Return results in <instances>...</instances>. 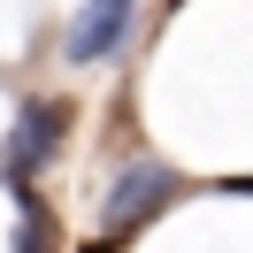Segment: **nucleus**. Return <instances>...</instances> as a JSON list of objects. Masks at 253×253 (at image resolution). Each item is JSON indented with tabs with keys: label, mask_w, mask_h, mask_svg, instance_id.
Wrapping results in <instances>:
<instances>
[{
	"label": "nucleus",
	"mask_w": 253,
	"mask_h": 253,
	"mask_svg": "<svg viewBox=\"0 0 253 253\" xmlns=\"http://www.w3.org/2000/svg\"><path fill=\"white\" fill-rule=\"evenodd\" d=\"M169 200H176V169H161V161H130V169L108 184V200H100V230H108V238H130L138 222H154Z\"/></svg>",
	"instance_id": "f257e3e1"
},
{
	"label": "nucleus",
	"mask_w": 253,
	"mask_h": 253,
	"mask_svg": "<svg viewBox=\"0 0 253 253\" xmlns=\"http://www.w3.org/2000/svg\"><path fill=\"white\" fill-rule=\"evenodd\" d=\"M130 16H138V0H84V16L69 23V46H62V54H69V62H84V69L108 62V54L130 39Z\"/></svg>",
	"instance_id": "f03ea898"
},
{
	"label": "nucleus",
	"mask_w": 253,
	"mask_h": 253,
	"mask_svg": "<svg viewBox=\"0 0 253 253\" xmlns=\"http://www.w3.org/2000/svg\"><path fill=\"white\" fill-rule=\"evenodd\" d=\"M62 130H69V108H62V100H31V108H23V123H16V138H8V154H0V169L23 184V176H31L54 146H62Z\"/></svg>",
	"instance_id": "7ed1b4c3"
},
{
	"label": "nucleus",
	"mask_w": 253,
	"mask_h": 253,
	"mask_svg": "<svg viewBox=\"0 0 253 253\" xmlns=\"http://www.w3.org/2000/svg\"><path fill=\"white\" fill-rule=\"evenodd\" d=\"M46 238H54V215L23 192V246H16V253H46Z\"/></svg>",
	"instance_id": "20e7f679"
},
{
	"label": "nucleus",
	"mask_w": 253,
	"mask_h": 253,
	"mask_svg": "<svg viewBox=\"0 0 253 253\" xmlns=\"http://www.w3.org/2000/svg\"><path fill=\"white\" fill-rule=\"evenodd\" d=\"M77 253H123V246H115V238H92V246H77Z\"/></svg>",
	"instance_id": "39448f33"
}]
</instances>
